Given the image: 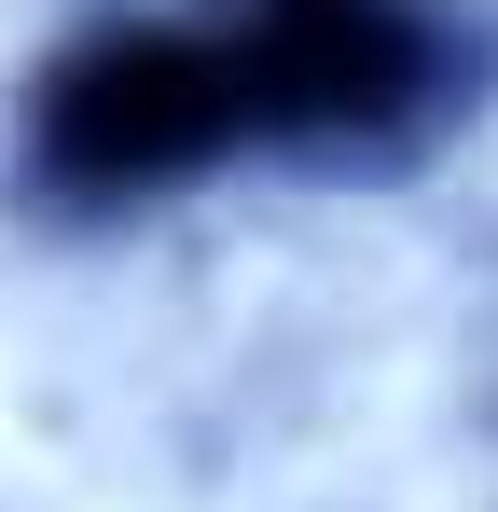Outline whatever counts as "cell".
<instances>
[{
    "instance_id": "1",
    "label": "cell",
    "mask_w": 498,
    "mask_h": 512,
    "mask_svg": "<svg viewBox=\"0 0 498 512\" xmlns=\"http://www.w3.org/2000/svg\"><path fill=\"white\" fill-rule=\"evenodd\" d=\"M263 167L249 153V56L222 0H125V14H83L70 42L28 56L14 84V208L56 222V236H111V222H153L208 180Z\"/></svg>"
},
{
    "instance_id": "2",
    "label": "cell",
    "mask_w": 498,
    "mask_h": 512,
    "mask_svg": "<svg viewBox=\"0 0 498 512\" xmlns=\"http://www.w3.org/2000/svg\"><path fill=\"white\" fill-rule=\"evenodd\" d=\"M249 56V153L263 167H415L471 125L485 28L457 0H222Z\"/></svg>"
}]
</instances>
